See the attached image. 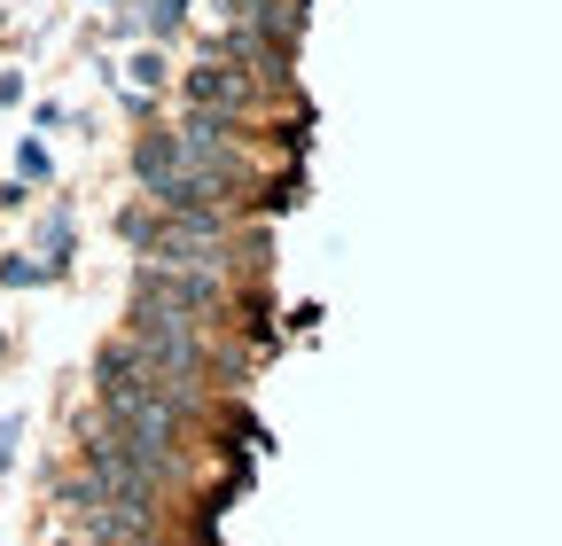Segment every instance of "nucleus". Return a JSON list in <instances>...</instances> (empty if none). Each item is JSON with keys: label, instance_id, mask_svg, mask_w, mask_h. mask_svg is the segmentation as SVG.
<instances>
[{"label": "nucleus", "instance_id": "nucleus-1", "mask_svg": "<svg viewBox=\"0 0 562 546\" xmlns=\"http://www.w3.org/2000/svg\"><path fill=\"white\" fill-rule=\"evenodd\" d=\"M117 242L140 265H195V273H266L273 235L243 227V219H165L149 203H125L117 212Z\"/></svg>", "mask_w": 562, "mask_h": 546}, {"label": "nucleus", "instance_id": "nucleus-2", "mask_svg": "<svg viewBox=\"0 0 562 546\" xmlns=\"http://www.w3.org/2000/svg\"><path fill=\"white\" fill-rule=\"evenodd\" d=\"M87 383H94V406H157V414H180V422H195L203 406H211L203 383H172V375H157L149 360L125 344V335H110V344L94 352Z\"/></svg>", "mask_w": 562, "mask_h": 546}, {"label": "nucleus", "instance_id": "nucleus-3", "mask_svg": "<svg viewBox=\"0 0 562 546\" xmlns=\"http://www.w3.org/2000/svg\"><path fill=\"white\" fill-rule=\"evenodd\" d=\"M133 305H157L203 335H220L235 320V289L227 273H195V265H133Z\"/></svg>", "mask_w": 562, "mask_h": 546}, {"label": "nucleus", "instance_id": "nucleus-4", "mask_svg": "<svg viewBox=\"0 0 562 546\" xmlns=\"http://www.w3.org/2000/svg\"><path fill=\"white\" fill-rule=\"evenodd\" d=\"M125 344L149 360L157 375H172V383H203V375H211V335L188 328V320H172V312H157V305H133V312H125ZM203 390H211V383H203Z\"/></svg>", "mask_w": 562, "mask_h": 546}, {"label": "nucleus", "instance_id": "nucleus-5", "mask_svg": "<svg viewBox=\"0 0 562 546\" xmlns=\"http://www.w3.org/2000/svg\"><path fill=\"white\" fill-rule=\"evenodd\" d=\"M55 508L70 515V546H172V538H165V515H133V508L94 500L87 476H63V485H55Z\"/></svg>", "mask_w": 562, "mask_h": 546}, {"label": "nucleus", "instance_id": "nucleus-6", "mask_svg": "<svg viewBox=\"0 0 562 546\" xmlns=\"http://www.w3.org/2000/svg\"><path fill=\"white\" fill-rule=\"evenodd\" d=\"M203 55H211V62H235V71H250L266 94L297 79V47H290V39H266L258 24H220V32H203Z\"/></svg>", "mask_w": 562, "mask_h": 546}, {"label": "nucleus", "instance_id": "nucleus-7", "mask_svg": "<svg viewBox=\"0 0 562 546\" xmlns=\"http://www.w3.org/2000/svg\"><path fill=\"white\" fill-rule=\"evenodd\" d=\"M180 102H188V110H211V117H258L273 94H266L250 71H235V62L195 55V71H180Z\"/></svg>", "mask_w": 562, "mask_h": 546}, {"label": "nucleus", "instance_id": "nucleus-8", "mask_svg": "<svg viewBox=\"0 0 562 546\" xmlns=\"http://www.w3.org/2000/svg\"><path fill=\"white\" fill-rule=\"evenodd\" d=\"M165 71H172V62H165V47H133V62H125V87H133L140 102H157V94H165Z\"/></svg>", "mask_w": 562, "mask_h": 546}, {"label": "nucleus", "instance_id": "nucleus-9", "mask_svg": "<svg viewBox=\"0 0 562 546\" xmlns=\"http://www.w3.org/2000/svg\"><path fill=\"white\" fill-rule=\"evenodd\" d=\"M40 282H55L47 258H32V250H9V258H0V289H40Z\"/></svg>", "mask_w": 562, "mask_h": 546}, {"label": "nucleus", "instance_id": "nucleus-10", "mask_svg": "<svg viewBox=\"0 0 562 546\" xmlns=\"http://www.w3.org/2000/svg\"><path fill=\"white\" fill-rule=\"evenodd\" d=\"M40 242H47V265H55V282H63V273H70V242H79V235H70V212H63V203H55L47 219H40Z\"/></svg>", "mask_w": 562, "mask_h": 546}, {"label": "nucleus", "instance_id": "nucleus-11", "mask_svg": "<svg viewBox=\"0 0 562 546\" xmlns=\"http://www.w3.org/2000/svg\"><path fill=\"white\" fill-rule=\"evenodd\" d=\"M16 180H47V149H40V141L16 149Z\"/></svg>", "mask_w": 562, "mask_h": 546}, {"label": "nucleus", "instance_id": "nucleus-12", "mask_svg": "<svg viewBox=\"0 0 562 546\" xmlns=\"http://www.w3.org/2000/svg\"><path fill=\"white\" fill-rule=\"evenodd\" d=\"M16 445H24V414H0V468L16 460Z\"/></svg>", "mask_w": 562, "mask_h": 546}, {"label": "nucleus", "instance_id": "nucleus-13", "mask_svg": "<svg viewBox=\"0 0 562 546\" xmlns=\"http://www.w3.org/2000/svg\"><path fill=\"white\" fill-rule=\"evenodd\" d=\"M87 9H117V0H87Z\"/></svg>", "mask_w": 562, "mask_h": 546}, {"label": "nucleus", "instance_id": "nucleus-14", "mask_svg": "<svg viewBox=\"0 0 562 546\" xmlns=\"http://www.w3.org/2000/svg\"><path fill=\"white\" fill-rule=\"evenodd\" d=\"M63 546H70V538H63Z\"/></svg>", "mask_w": 562, "mask_h": 546}]
</instances>
